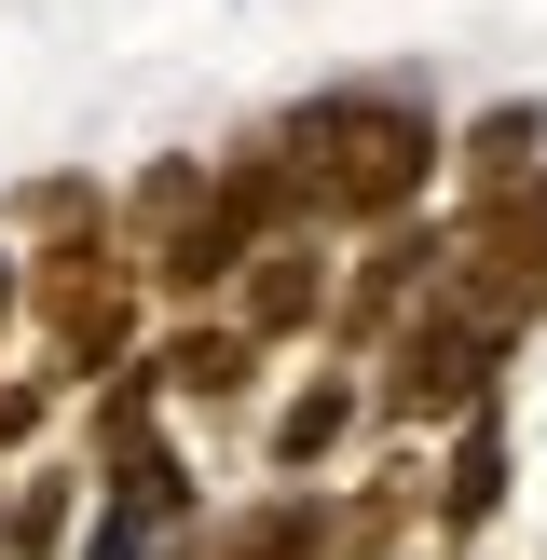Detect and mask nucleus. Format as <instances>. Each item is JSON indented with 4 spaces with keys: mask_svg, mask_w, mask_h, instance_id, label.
Masks as SVG:
<instances>
[{
    "mask_svg": "<svg viewBox=\"0 0 547 560\" xmlns=\"http://www.w3.org/2000/svg\"><path fill=\"white\" fill-rule=\"evenodd\" d=\"M42 438H55V383L42 370H0V465H27Z\"/></svg>",
    "mask_w": 547,
    "mask_h": 560,
    "instance_id": "nucleus-16",
    "label": "nucleus"
},
{
    "mask_svg": "<svg viewBox=\"0 0 547 560\" xmlns=\"http://www.w3.org/2000/svg\"><path fill=\"white\" fill-rule=\"evenodd\" d=\"M356 438H370V383L315 355V370H301L288 397H274V479H328V465H342Z\"/></svg>",
    "mask_w": 547,
    "mask_h": 560,
    "instance_id": "nucleus-12",
    "label": "nucleus"
},
{
    "mask_svg": "<svg viewBox=\"0 0 547 560\" xmlns=\"http://www.w3.org/2000/svg\"><path fill=\"white\" fill-rule=\"evenodd\" d=\"M137 370L164 383V410H246V397H260V370H274V355L246 342L233 315H164L151 342H137Z\"/></svg>",
    "mask_w": 547,
    "mask_h": 560,
    "instance_id": "nucleus-9",
    "label": "nucleus"
},
{
    "mask_svg": "<svg viewBox=\"0 0 547 560\" xmlns=\"http://www.w3.org/2000/svg\"><path fill=\"white\" fill-rule=\"evenodd\" d=\"M534 164H547V109H534V96H492V109H465V124H452L438 191H452V219H479V206H507Z\"/></svg>",
    "mask_w": 547,
    "mask_h": 560,
    "instance_id": "nucleus-11",
    "label": "nucleus"
},
{
    "mask_svg": "<svg viewBox=\"0 0 547 560\" xmlns=\"http://www.w3.org/2000/svg\"><path fill=\"white\" fill-rule=\"evenodd\" d=\"M82 506H96L82 465H14V479H0V534H14V560H69L82 547Z\"/></svg>",
    "mask_w": 547,
    "mask_h": 560,
    "instance_id": "nucleus-14",
    "label": "nucleus"
},
{
    "mask_svg": "<svg viewBox=\"0 0 547 560\" xmlns=\"http://www.w3.org/2000/svg\"><path fill=\"white\" fill-rule=\"evenodd\" d=\"M507 355H520L507 328H479L452 288H438L424 315L370 355V452H410V438H452L465 410H492L507 397Z\"/></svg>",
    "mask_w": 547,
    "mask_h": 560,
    "instance_id": "nucleus-3",
    "label": "nucleus"
},
{
    "mask_svg": "<svg viewBox=\"0 0 547 560\" xmlns=\"http://www.w3.org/2000/svg\"><path fill=\"white\" fill-rule=\"evenodd\" d=\"M507 479H520V438H507V397H492V410H465V424L438 438V465H424V534L465 560L492 520H507Z\"/></svg>",
    "mask_w": 547,
    "mask_h": 560,
    "instance_id": "nucleus-7",
    "label": "nucleus"
},
{
    "mask_svg": "<svg viewBox=\"0 0 547 560\" xmlns=\"http://www.w3.org/2000/svg\"><path fill=\"white\" fill-rule=\"evenodd\" d=\"M0 479H14V465H0ZM0 560H14V534H0Z\"/></svg>",
    "mask_w": 547,
    "mask_h": 560,
    "instance_id": "nucleus-18",
    "label": "nucleus"
},
{
    "mask_svg": "<svg viewBox=\"0 0 547 560\" xmlns=\"http://www.w3.org/2000/svg\"><path fill=\"white\" fill-rule=\"evenodd\" d=\"M438 288H452V219L424 206V219H397V233H370V246L342 260V288H328V328H315V355L370 383V355L397 342V328L424 315Z\"/></svg>",
    "mask_w": 547,
    "mask_h": 560,
    "instance_id": "nucleus-4",
    "label": "nucleus"
},
{
    "mask_svg": "<svg viewBox=\"0 0 547 560\" xmlns=\"http://www.w3.org/2000/svg\"><path fill=\"white\" fill-rule=\"evenodd\" d=\"M274 137L301 151V191H315L328 246H370L397 219L438 206V164H452V124H438L410 82H315V96L274 109Z\"/></svg>",
    "mask_w": 547,
    "mask_h": 560,
    "instance_id": "nucleus-1",
    "label": "nucleus"
},
{
    "mask_svg": "<svg viewBox=\"0 0 547 560\" xmlns=\"http://www.w3.org/2000/svg\"><path fill=\"white\" fill-rule=\"evenodd\" d=\"M328 288H342L328 233H288V246H260V260L233 273V301H219V315H233L260 355H288V342H315V328H328Z\"/></svg>",
    "mask_w": 547,
    "mask_h": 560,
    "instance_id": "nucleus-8",
    "label": "nucleus"
},
{
    "mask_svg": "<svg viewBox=\"0 0 547 560\" xmlns=\"http://www.w3.org/2000/svg\"><path fill=\"white\" fill-rule=\"evenodd\" d=\"M452 301H465L479 328H507V342L547 328V164L507 191V206L452 219Z\"/></svg>",
    "mask_w": 547,
    "mask_h": 560,
    "instance_id": "nucleus-5",
    "label": "nucleus"
},
{
    "mask_svg": "<svg viewBox=\"0 0 547 560\" xmlns=\"http://www.w3.org/2000/svg\"><path fill=\"white\" fill-rule=\"evenodd\" d=\"M14 328H27V288H14V246H0V355H14Z\"/></svg>",
    "mask_w": 547,
    "mask_h": 560,
    "instance_id": "nucleus-17",
    "label": "nucleus"
},
{
    "mask_svg": "<svg viewBox=\"0 0 547 560\" xmlns=\"http://www.w3.org/2000/svg\"><path fill=\"white\" fill-rule=\"evenodd\" d=\"M191 534H206V479H191V452H164V465H137V479H96L69 560H178Z\"/></svg>",
    "mask_w": 547,
    "mask_h": 560,
    "instance_id": "nucleus-6",
    "label": "nucleus"
},
{
    "mask_svg": "<svg viewBox=\"0 0 547 560\" xmlns=\"http://www.w3.org/2000/svg\"><path fill=\"white\" fill-rule=\"evenodd\" d=\"M14 288H27V342H42V383L55 397H96L109 370H137V342H151V288H137L124 233H42L14 246Z\"/></svg>",
    "mask_w": 547,
    "mask_h": 560,
    "instance_id": "nucleus-2",
    "label": "nucleus"
},
{
    "mask_svg": "<svg viewBox=\"0 0 547 560\" xmlns=\"http://www.w3.org/2000/svg\"><path fill=\"white\" fill-rule=\"evenodd\" d=\"M109 219V178H82V164H42V178H14V233H96Z\"/></svg>",
    "mask_w": 547,
    "mask_h": 560,
    "instance_id": "nucleus-15",
    "label": "nucleus"
},
{
    "mask_svg": "<svg viewBox=\"0 0 547 560\" xmlns=\"http://www.w3.org/2000/svg\"><path fill=\"white\" fill-rule=\"evenodd\" d=\"M206 206L233 219L246 246H288V233H315V191H301V151L288 137H233V151H206Z\"/></svg>",
    "mask_w": 547,
    "mask_h": 560,
    "instance_id": "nucleus-10",
    "label": "nucleus"
},
{
    "mask_svg": "<svg viewBox=\"0 0 547 560\" xmlns=\"http://www.w3.org/2000/svg\"><path fill=\"white\" fill-rule=\"evenodd\" d=\"M178 438H164V383L151 370H109L96 397H82V479H137V465H164Z\"/></svg>",
    "mask_w": 547,
    "mask_h": 560,
    "instance_id": "nucleus-13",
    "label": "nucleus"
}]
</instances>
